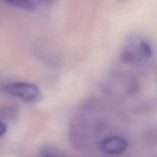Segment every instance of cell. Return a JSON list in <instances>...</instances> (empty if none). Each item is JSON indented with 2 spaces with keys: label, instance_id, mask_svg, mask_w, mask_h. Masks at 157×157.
<instances>
[{
  "label": "cell",
  "instance_id": "6da1fadb",
  "mask_svg": "<svg viewBox=\"0 0 157 157\" xmlns=\"http://www.w3.org/2000/svg\"><path fill=\"white\" fill-rule=\"evenodd\" d=\"M2 92L20 99L26 103H38L42 99V93L35 84L25 82H13L3 86Z\"/></svg>",
  "mask_w": 157,
  "mask_h": 157
},
{
  "label": "cell",
  "instance_id": "7a4b0ae2",
  "mask_svg": "<svg viewBox=\"0 0 157 157\" xmlns=\"http://www.w3.org/2000/svg\"><path fill=\"white\" fill-rule=\"evenodd\" d=\"M128 147V143L125 139L120 136H110L103 140L101 149L107 155H119L125 152Z\"/></svg>",
  "mask_w": 157,
  "mask_h": 157
},
{
  "label": "cell",
  "instance_id": "3957f363",
  "mask_svg": "<svg viewBox=\"0 0 157 157\" xmlns=\"http://www.w3.org/2000/svg\"><path fill=\"white\" fill-rule=\"evenodd\" d=\"M7 2L18 6L21 9H27V10H32L34 9V4L32 0H5Z\"/></svg>",
  "mask_w": 157,
  "mask_h": 157
},
{
  "label": "cell",
  "instance_id": "277c9868",
  "mask_svg": "<svg viewBox=\"0 0 157 157\" xmlns=\"http://www.w3.org/2000/svg\"><path fill=\"white\" fill-rule=\"evenodd\" d=\"M138 53L144 58H150L153 54L151 46L147 42H141L138 46Z\"/></svg>",
  "mask_w": 157,
  "mask_h": 157
},
{
  "label": "cell",
  "instance_id": "5b68a950",
  "mask_svg": "<svg viewBox=\"0 0 157 157\" xmlns=\"http://www.w3.org/2000/svg\"><path fill=\"white\" fill-rule=\"evenodd\" d=\"M6 130H7V126H6V125L2 121H0V136L4 135L6 132Z\"/></svg>",
  "mask_w": 157,
  "mask_h": 157
},
{
  "label": "cell",
  "instance_id": "8992f818",
  "mask_svg": "<svg viewBox=\"0 0 157 157\" xmlns=\"http://www.w3.org/2000/svg\"><path fill=\"white\" fill-rule=\"evenodd\" d=\"M45 157H58L56 156L55 155H54V154H52V153H46L45 154Z\"/></svg>",
  "mask_w": 157,
  "mask_h": 157
}]
</instances>
